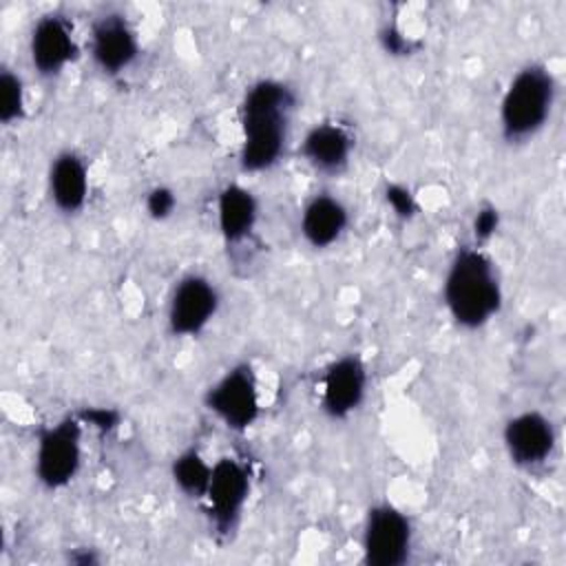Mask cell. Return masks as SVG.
<instances>
[{
    "instance_id": "5b68a950",
    "label": "cell",
    "mask_w": 566,
    "mask_h": 566,
    "mask_svg": "<svg viewBox=\"0 0 566 566\" xmlns=\"http://www.w3.org/2000/svg\"><path fill=\"white\" fill-rule=\"evenodd\" d=\"M82 467V422L62 418L38 433L33 475L46 491L69 486Z\"/></svg>"
},
{
    "instance_id": "277c9868",
    "label": "cell",
    "mask_w": 566,
    "mask_h": 566,
    "mask_svg": "<svg viewBox=\"0 0 566 566\" xmlns=\"http://www.w3.org/2000/svg\"><path fill=\"white\" fill-rule=\"evenodd\" d=\"M206 409L230 431H248L261 416L259 380L250 363L226 369L203 396Z\"/></svg>"
},
{
    "instance_id": "7c38bea8",
    "label": "cell",
    "mask_w": 566,
    "mask_h": 566,
    "mask_svg": "<svg viewBox=\"0 0 566 566\" xmlns=\"http://www.w3.org/2000/svg\"><path fill=\"white\" fill-rule=\"evenodd\" d=\"M367 365L356 354L334 358L318 380V407L332 420H345L360 409L367 396Z\"/></svg>"
},
{
    "instance_id": "ba28073f",
    "label": "cell",
    "mask_w": 566,
    "mask_h": 566,
    "mask_svg": "<svg viewBox=\"0 0 566 566\" xmlns=\"http://www.w3.org/2000/svg\"><path fill=\"white\" fill-rule=\"evenodd\" d=\"M221 305V294L217 285L199 272L184 274L170 296L166 310L168 332L177 338L199 336L217 316Z\"/></svg>"
},
{
    "instance_id": "8992f818",
    "label": "cell",
    "mask_w": 566,
    "mask_h": 566,
    "mask_svg": "<svg viewBox=\"0 0 566 566\" xmlns=\"http://www.w3.org/2000/svg\"><path fill=\"white\" fill-rule=\"evenodd\" d=\"M250 491L252 475L243 460L223 455L212 462V475L201 502L214 533L230 535L239 526Z\"/></svg>"
},
{
    "instance_id": "44dd1931",
    "label": "cell",
    "mask_w": 566,
    "mask_h": 566,
    "mask_svg": "<svg viewBox=\"0 0 566 566\" xmlns=\"http://www.w3.org/2000/svg\"><path fill=\"white\" fill-rule=\"evenodd\" d=\"M385 199H387V203L391 206V210H394L398 217H402V219H407V217H411V214L416 212V199H413V195L409 192V188H405V186H400V184H389L387 190H385Z\"/></svg>"
},
{
    "instance_id": "d6986e66",
    "label": "cell",
    "mask_w": 566,
    "mask_h": 566,
    "mask_svg": "<svg viewBox=\"0 0 566 566\" xmlns=\"http://www.w3.org/2000/svg\"><path fill=\"white\" fill-rule=\"evenodd\" d=\"M144 206H146V212L148 217L157 219V221H164L168 219L175 208H177V195L175 190H170L168 186H155L146 192V199H144Z\"/></svg>"
},
{
    "instance_id": "3957f363",
    "label": "cell",
    "mask_w": 566,
    "mask_h": 566,
    "mask_svg": "<svg viewBox=\"0 0 566 566\" xmlns=\"http://www.w3.org/2000/svg\"><path fill=\"white\" fill-rule=\"evenodd\" d=\"M557 82L542 62H528L509 80L497 111L500 133L509 144L533 139L551 119Z\"/></svg>"
},
{
    "instance_id": "9c48e42d",
    "label": "cell",
    "mask_w": 566,
    "mask_h": 566,
    "mask_svg": "<svg viewBox=\"0 0 566 566\" xmlns=\"http://www.w3.org/2000/svg\"><path fill=\"white\" fill-rule=\"evenodd\" d=\"M88 55L99 73L117 77L142 55V42L133 22L119 11L97 15L88 31Z\"/></svg>"
},
{
    "instance_id": "30bf717a",
    "label": "cell",
    "mask_w": 566,
    "mask_h": 566,
    "mask_svg": "<svg viewBox=\"0 0 566 566\" xmlns=\"http://www.w3.org/2000/svg\"><path fill=\"white\" fill-rule=\"evenodd\" d=\"M27 49L31 69L40 77L53 80L62 75L66 66L77 60L80 53L73 22L60 11L40 15L29 31Z\"/></svg>"
},
{
    "instance_id": "5bb4252c",
    "label": "cell",
    "mask_w": 566,
    "mask_h": 566,
    "mask_svg": "<svg viewBox=\"0 0 566 566\" xmlns=\"http://www.w3.org/2000/svg\"><path fill=\"white\" fill-rule=\"evenodd\" d=\"M91 177L84 155L73 148L55 153L46 170V192L53 208L62 214H77L88 199Z\"/></svg>"
},
{
    "instance_id": "2e32d148",
    "label": "cell",
    "mask_w": 566,
    "mask_h": 566,
    "mask_svg": "<svg viewBox=\"0 0 566 566\" xmlns=\"http://www.w3.org/2000/svg\"><path fill=\"white\" fill-rule=\"evenodd\" d=\"M259 223V201L243 184H226L217 192V230L228 245H239Z\"/></svg>"
},
{
    "instance_id": "4fadbf2b",
    "label": "cell",
    "mask_w": 566,
    "mask_h": 566,
    "mask_svg": "<svg viewBox=\"0 0 566 566\" xmlns=\"http://www.w3.org/2000/svg\"><path fill=\"white\" fill-rule=\"evenodd\" d=\"M354 133L338 119H323L310 126L298 144L301 159L318 175H340L354 153Z\"/></svg>"
},
{
    "instance_id": "e0dca14e",
    "label": "cell",
    "mask_w": 566,
    "mask_h": 566,
    "mask_svg": "<svg viewBox=\"0 0 566 566\" xmlns=\"http://www.w3.org/2000/svg\"><path fill=\"white\" fill-rule=\"evenodd\" d=\"M212 475V462H208L199 449L181 451L170 464V478L175 486L190 500H203Z\"/></svg>"
},
{
    "instance_id": "9a60e30c",
    "label": "cell",
    "mask_w": 566,
    "mask_h": 566,
    "mask_svg": "<svg viewBox=\"0 0 566 566\" xmlns=\"http://www.w3.org/2000/svg\"><path fill=\"white\" fill-rule=\"evenodd\" d=\"M347 206L329 192L312 195L301 208L298 230L303 241L314 250H327L334 243H338L340 237L347 232Z\"/></svg>"
},
{
    "instance_id": "52a82bcc",
    "label": "cell",
    "mask_w": 566,
    "mask_h": 566,
    "mask_svg": "<svg viewBox=\"0 0 566 566\" xmlns=\"http://www.w3.org/2000/svg\"><path fill=\"white\" fill-rule=\"evenodd\" d=\"M413 546V526L407 513L389 502L369 506L363 522V559L369 566H402Z\"/></svg>"
},
{
    "instance_id": "8fae6325",
    "label": "cell",
    "mask_w": 566,
    "mask_h": 566,
    "mask_svg": "<svg viewBox=\"0 0 566 566\" xmlns=\"http://www.w3.org/2000/svg\"><path fill=\"white\" fill-rule=\"evenodd\" d=\"M502 444L509 460L517 469L535 471L553 458L557 447V431L546 413L526 409L504 422Z\"/></svg>"
},
{
    "instance_id": "ac0fdd59",
    "label": "cell",
    "mask_w": 566,
    "mask_h": 566,
    "mask_svg": "<svg viewBox=\"0 0 566 566\" xmlns=\"http://www.w3.org/2000/svg\"><path fill=\"white\" fill-rule=\"evenodd\" d=\"M27 117V91L22 77L2 66L0 71V122L2 126H15Z\"/></svg>"
},
{
    "instance_id": "ffe728a7",
    "label": "cell",
    "mask_w": 566,
    "mask_h": 566,
    "mask_svg": "<svg viewBox=\"0 0 566 566\" xmlns=\"http://www.w3.org/2000/svg\"><path fill=\"white\" fill-rule=\"evenodd\" d=\"M497 226H500L497 208L491 206V203L482 206L475 212V217H473V239H475V245L489 241L497 232Z\"/></svg>"
},
{
    "instance_id": "6da1fadb",
    "label": "cell",
    "mask_w": 566,
    "mask_h": 566,
    "mask_svg": "<svg viewBox=\"0 0 566 566\" xmlns=\"http://www.w3.org/2000/svg\"><path fill=\"white\" fill-rule=\"evenodd\" d=\"M294 111L296 93L283 80L263 77L245 88L239 104L243 172H265L283 159Z\"/></svg>"
},
{
    "instance_id": "7a4b0ae2",
    "label": "cell",
    "mask_w": 566,
    "mask_h": 566,
    "mask_svg": "<svg viewBox=\"0 0 566 566\" xmlns=\"http://www.w3.org/2000/svg\"><path fill=\"white\" fill-rule=\"evenodd\" d=\"M442 303L462 329H480L500 314L502 279L495 261L480 245H462L451 256L442 279Z\"/></svg>"
}]
</instances>
